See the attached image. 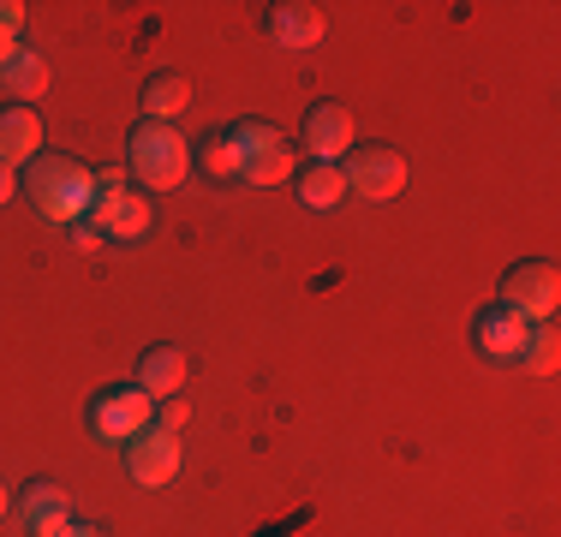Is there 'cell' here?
<instances>
[{
    "label": "cell",
    "mask_w": 561,
    "mask_h": 537,
    "mask_svg": "<svg viewBox=\"0 0 561 537\" xmlns=\"http://www.w3.org/2000/svg\"><path fill=\"white\" fill-rule=\"evenodd\" d=\"M138 388H144V395H180V388H185V353H180V346H173V341H156V346H144V353H138Z\"/></svg>",
    "instance_id": "14"
},
{
    "label": "cell",
    "mask_w": 561,
    "mask_h": 537,
    "mask_svg": "<svg viewBox=\"0 0 561 537\" xmlns=\"http://www.w3.org/2000/svg\"><path fill=\"white\" fill-rule=\"evenodd\" d=\"M514 365H526L531 376H550V370L561 365V334H556V317L531 322V329H526V346H519Z\"/></svg>",
    "instance_id": "18"
},
{
    "label": "cell",
    "mask_w": 561,
    "mask_h": 537,
    "mask_svg": "<svg viewBox=\"0 0 561 537\" xmlns=\"http://www.w3.org/2000/svg\"><path fill=\"white\" fill-rule=\"evenodd\" d=\"M12 192H19V173L0 168V204H12Z\"/></svg>",
    "instance_id": "25"
},
{
    "label": "cell",
    "mask_w": 561,
    "mask_h": 537,
    "mask_svg": "<svg viewBox=\"0 0 561 537\" xmlns=\"http://www.w3.org/2000/svg\"><path fill=\"white\" fill-rule=\"evenodd\" d=\"M138 107H144L138 119H168V126H173V114H185V107H192V78L173 72V66L150 72L138 84Z\"/></svg>",
    "instance_id": "13"
},
{
    "label": "cell",
    "mask_w": 561,
    "mask_h": 537,
    "mask_svg": "<svg viewBox=\"0 0 561 537\" xmlns=\"http://www.w3.org/2000/svg\"><path fill=\"white\" fill-rule=\"evenodd\" d=\"M496 305H507V311L526 317V322L556 317V305H561V275H556V263H550V258H526V263H514V268L502 275Z\"/></svg>",
    "instance_id": "4"
},
{
    "label": "cell",
    "mask_w": 561,
    "mask_h": 537,
    "mask_svg": "<svg viewBox=\"0 0 561 537\" xmlns=\"http://www.w3.org/2000/svg\"><path fill=\"white\" fill-rule=\"evenodd\" d=\"M0 31H7V36L24 31V7H19V0H0Z\"/></svg>",
    "instance_id": "23"
},
{
    "label": "cell",
    "mask_w": 561,
    "mask_h": 537,
    "mask_svg": "<svg viewBox=\"0 0 561 537\" xmlns=\"http://www.w3.org/2000/svg\"><path fill=\"white\" fill-rule=\"evenodd\" d=\"M185 419H192V407H185L180 395H168L162 407L150 412V424H162V430H173V436H180V430H185Z\"/></svg>",
    "instance_id": "21"
},
{
    "label": "cell",
    "mask_w": 561,
    "mask_h": 537,
    "mask_svg": "<svg viewBox=\"0 0 561 537\" xmlns=\"http://www.w3.org/2000/svg\"><path fill=\"white\" fill-rule=\"evenodd\" d=\"M12 514V495H7V483H0V519H7Z\"/></svg>",
    "instance_id": "28"
},
{
    "label": "cell",
    "mask_w": 561,
    "mask_h": 537,
    "mask_svg": "<svg viewBox=\"0 0 561 537\" xmlns=\"http://www.w3.org/2000/svg\"><path fill=\"white\" fill-rule=\"evenodd\" d=\"M299 138H305V150H311L317 161H341V156L358 144V138H353V107H341L335 96L311 102V107H305Z\"/></svg>",
    "instance_id": "8"
},
{
    "label": "cell",
    "mask_w": 561,
    "mask_h": 537,
    "mask_svg": "<svg viewBox=\"0 0 561 537\" xmlns=\"http://www.w3.org/2000/svg\"><path fill=\"white\" fill-rule=\"evenodd\" d=\"M293 173H299V156H293L287 138H280L275 150L251 156L245 168H239V180H245V185H280V180H293Z\"/></svg>",
    "instance_id": "19"
},
{
    "label": "cell",
    "mask_w": 561,
    "mask_h": 537,
    "mask_svg": "<svg viewBox=\"0 0 561 537\" xmlns=\"http://www.w3.org/2000/svg\"><path fill=\"white\" fill-rule=\"evenodd\" d=\"M293 192H299L305 209H335L346 197V173L341 161H305L299 173H293Z\"/></svg>",
    "instance_id": "15"
},
{
    "label": "cell",
    "mask_w": 561,
    "mask_h": 537,
    "mask_svg": "<svg viewBox=\"0 0 561 537\" xmlns=\"http://www.w3.org/2000/svg\"><path fill=\"white\" fill-rule=\"evenodd\" d=\"M12 519L24 526V537H66V526H72V507H66V490L48 478L24 483L19 502H12Z\"/></svg>",
    "instance_id": "9"
},
{
    "label": "cell",
    "mask_w": 561,
    "mask_h": 537,
    "mask_svg": "<svg viewBox=\"0 0 561 537\" xmlns=\"http://www.w3.org/2000/svg\"><path fill=\"white\" fill-rule=\"evenodd\" d=\"M43 156V114L24 102L0 107V168H24Z\"/></svg>",
    "instance_id": "12"
},
{
    "label": "cell",
    "mask_w": 561,
    "mask_h": 537,
    "mask_svg": "<svg viewBox=\"0 0 561 537\" xmlns=\"http://www.w3.org/2000/svg\"><path fill=\"white\" fill-rule=\"evenodd\" d=\"M150 412H156V400L144 395L138 382H108V388H96V395H90L84 424L96 430L102 442H131L144 424H150Z\"/></svg>",
    "instance_id": "3"
},
{
    "label": "cell",
    "mask_w": 561,
    "mask_h": 537,
    "mask_svg": "<svg viewBox=\"0 0 561 537\" xmlns=\"http://www.w3.org/2000/svg\"><path fill=\"white\" fill-rule=\"evenodd\" d=\"M126 185V168H96V192H119Z\"/></svg>",
    "instance_id": "24"
},
{
    "label": "cell",
    "mask_w": 561,
    "mask_h": 537,
    "mask_svg": "<svg viewBox=\"0 0 561 537\" xmlns=\"http://www.w3.org/2000/svg\"><path fill=\"white\" fill-rule=\"evenodd\" d=\"M66 239H72V251H84V258H96V251H102L96 221H72V227H66Z\"/></svg>",
    "instance_id": "22"
},
{
    "label": "cell",
    "mask_w": 561,
    "mask_h": 537,
    "mask_svg": "<svg viewBox=\"0 0 561 537\" xmlns=\"http://www.w3.org/2000/svg\"><path fill=\"white\" fill-rule=\"evenodd\" d=\"M263 24H270V43H280V48H317L329 31L323 7H311V0H280V7H270Z\"/></svg>",
    "instance_id": "11"
},
{
    "label": "cell",
    "mask_w": 561,
    "mask_h": 537,
    "mask_svg": "<svg viewBox=\"0 0 561 537\" xmlns=\"http://www.w3.org/2000/svg\"><path fill=\"white\" fill-rule=\"evenodd\" d=\"M526 329H531V322L514 317L507 305H484V311L472 317V346L484 358H502V365H507V358H519V346H526Z\"/></svg>",
    "instance_id": "10"
},
{
    "label": "cell",
    "mask_w": 561,
    "mask_h": 537,
    "mask_svg": "<svg viewBox=\"0 0 561 537\" xmlns=\"http://www.w3.org/2000/svg\"><path fill=\"white\" fill-rule=\"evenodd\" d=\"M0 90H7V96H19V102H36L48 90V60L36 48H19L7 66H0Z\"/></svg>",
    "instance_id": "17"
},
{
    "label": "cell",
    "mask_w": 561,
    "mask_h": 537,
    "mask_svg": "<svg viewBox=\"0 0 561 537\" xmlns=\"http://www.w3.org/2000/svg\"><path fill=\"white\" fill-rule=\"evenodd\" d=\"M126 173L138 180V192H173L192 173V144L168 119H138L126 132Z\"/></svg>",
    "instance_id": "2"
},
{
    "label": "cell",
    "mask_w": 561,
    "mask_h": 537,
    "mask_svg": "<svg viewBox=\"0 0 561 537\" xmlns=\"http://www.w3.org/2000/svg\"><path fill=\"white\" fill-rule=\"evenodd\" d=\"M192 168L204 173L209 185H233V180H239V150L227 144V126H216V132H204V138H197Z\"/></svg>",
    "instance_id": "16"
},
{
    "label": "cell",
    "mask_w": 561,
    "mask_h": 537,
    "mask_svg": "<svg viewBox=\"0 0 561 537\" xmlns=\"http://www.w3.org/2000/svg\"><path fill=\"white\" fill-rule=\"evenodd\" d=\"M341 173H346V192L370 197V204H389L400 185H407V156L394 144H353L341 156Z\"/></svg>",
    "instance_id": "5"
},
{
    "label": "cell",
    "mask_w": 561,
    "mask_h": 537,
    "mask_svg": "<svg viewBox=\"0 0 561 537\" xmlns=\"http://www.w3.org/2000/svg\"><path fill=\"white\" fill-rule=\"evenodd\" d=\"M126 448V478L144 483V490H156V483H168L173 472H180V436L162 424H144L131 442H119Z\"/></svg>",
    "instance_id": "7"
},
{
    "label": "cell",
    "mask_w": 561,
    "mask_h": 537,
    "mask_svg": "<svg viewBox=\"0 0 561 537\" xmlns=\"http://www.w3.org/2000/svg\"><path fill=\"white\" fill-rule=\"evenodd\" d=\"M84 221H96L102 239H144L156 227V204H150V192H138V185H119V192L90 197Z\"/></svg>",
    "instance_id": "6"
},
{
    "label": "cell",
    "mask_w": 561,
    "mask_h": 537,
    "mask_svg": "<svg viewBox=\"0 0 561 537\" xmlns=\"http://www.w3.org/2000/svg\"><path fill=\"white\" fill-rule=\"evenodd\" d=\"M66 537H114L108 526H78V519H72V526H66Z\"/></svg>",
    "instance_id": "26"
},
{
    "label": "cell",
    "mask_w": 561,
    "mask_h": 537,
    "mask_svg": "<svg viewBox=\"0 0 561 537\" xmlns=\"http://www.w3.org/2000/svg\"><path fill=\"white\" fill-rule=\"evenodd\" d=\"M227 144L239 150V168H245L251 156L275 150V144H280V132L270 126V119H233V126H227Z\"/></svg>",
    "instance_id": "20"
},
{
    "label": "cell",
    "mask_w": 561,
    "mask_h": 537,
    "mask_svg": "<svg viewBox=\"0 0 561 537\" xmlns=\"http://www.w3.org/2000/svg\"><path fill=\"white\" fill-rule=\"evenodd\" d=\"M19 192L36 204V215L55 227H72L90 215V197H96V173L84 168L72 150H43L36 161H24Z\"/></svg>",
    "instance_id": "1"
},
{
    "label": "cell",
    "mask_w": 561,
    "mask_h": 537,
    "mask_svg": "<svg viewBox=\"0 0 561 537\" xmlns=\"http://www.w3.org/2000/svg\"><path fill=\"white\" fill-rule=\"evenodd\" d=\"M19 48H24L19 36H7V31H0V66H7V60H12V54H19Z\"/></svg>",
    "instance_id": "27"
}]
</instances>
